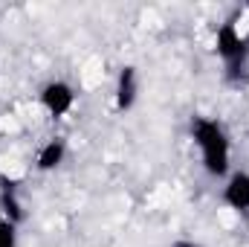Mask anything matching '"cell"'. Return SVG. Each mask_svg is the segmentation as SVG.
Instances as JSON below:
<instances>
[{
  "mask_svg": "<svg viewBox=\"0 0 249 247\" xmlns=\"http://www.w3.org/2000/svg\"><path fill=\"white\" fill-rule=\"evenodd\" d=\"M214 50L220 56L223 67L229 73H238L247 67V59H249V38L241 32L238 26V18H229L217 26V35H214Z\"/></svg>",
  "mask_w": 249,
  "mask_h": 247,
  "instance_id": "obj_2",
  "label": "cell"
},
{
  "mask_svg": "<svg viewBox=\"0 0 249 247\" xmlns=\"http://www.w3.org/2000/svg\"><path fill=\"white\" fill-rule=\"evenodd\" d=\"M38 102H41V108H44L53 120H64V117L75 108V90H72V84L64 82V79H50V82L41 87Z\"/></svg>",
  "mask_w": 249,
  "mask_h": 247,
  "instance_id": "obj_3",
  "label": "cell"
},
{
  "mask_svg": "<svg viewBox=\"0 0 249 247\" xmlns=\"http://www.w3.org/2000/svg\"><path fill=\"white\" fill-rule=\"evenodd\" d=\"M191 143L197 145L203 172L214 181H226L232 172V140H229L226 128L214 117H194L191 120Z\"/></svg>",
  "mask_w": 249,
  "mask_h": 247,
  "instance_id": "obj_1",
  "label": "cell"
},
{
  "mask_svg": "<svg viewBox=\"0 0 249 247\" xmlns=\"http://www.w3.org/2000/svg\"><path fill=\"white\" fill-rule=\"evenodd\" d=\"M136 96H139V73L133 64H127L116 76V90H113L116 111H130L136 105Z\"/></svg>",
  "mask_w": 249,
  "mask_h": 247,
  "instance_id": "obj_5",
  "label": "cell"
},
{
  "mask_svg": "<svg viewBox=\"0 0 249 247\" xmlns=\"http://www.w3.org/2000/svg\"><path fill=\"white\" fill-rule=\"evenodd\" d=\"M18 224L0 218V247H18Z\"/></svg>",
  "mask_w": 249,
  "mask_h": 247,
  "instance_id": "obj_7",
  "label": "cell"
},
{
  "mask_svg": "<svg viewBox=\"0 0 249 247\" xmlns=\"http://www.w3.org/2000/svg\"><path fill=\"white\" fill-rule=\"evenodd\" d=\"M64 157H67V143H64L61 137H53V140H47V143L38 148V154H35V169H38V172H55L64 163Z\"/></svg>",
  "mask_w": 249,
  "mask_h": 247,
  "instance_id": "obj_6",
  "label": "cell"
},
{
  "mask_svg": "<svg viewBox=\"0 0 249 247\" xmlns=\"http://www.w3.org/2000/svg\"><path fill=\"white\" fill-rule=\"evenodd\" d=\"M223 204L232 212L249 215V172H229V178L223 181Z\"/></svg>",
  "mask_w": 249,
  "mask_h": 247,
  "instance_id": "obj_4",
  "label": "cell"
}]
</instances>
